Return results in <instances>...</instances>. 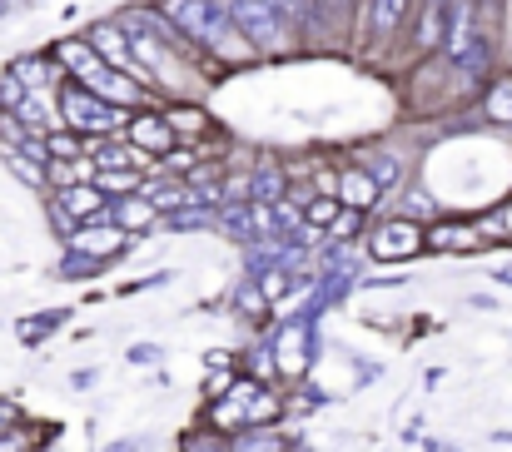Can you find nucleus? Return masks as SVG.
<instances>
[{
  "mask_svg": "<svg viewBox=\"0 0 512 452\" xmlns=\"http://www.w3.org/2000/svg\"><path fill=\"white\" fill-rule=\"evenodd\" d=\"M60 115H65L70 130H80V135H90V140H100V135H125V125H130V110L110 105L105 95H95V90L80 85V80H65V85H60Z\"/></svg>",
  "mask_w": 512,
  "mask_h": 452,
  "instance_id": "obj_1",
  "label": "nucleus"
},
{
  "mask_svg": "<svg viewBox=\"0 0 512 452\" xmlns=\"http://www.w3.org/2000/svg\"><path fill=\"white\" fill-rule=\"evenodd\" d=\"M269 343H274V358H279V378L294 388V383H304V378L314 373V363H319V318H309V313L299 308L294 318H284V323L269 333Z\"/></svg>",
  "mask_w": 512,
  "mask_h": 452,
  "instance_id": "obj_2",
  "label": "nucleus"
},
{
  "mask_svg": "<svg viewBox=\"0 0 512 452\" xmlns=\"http://www.w3.org/2000/svg\"><path fill=\"white\" fill-rule=\"evenodd\" d=\"M363 254L373 264H408V259H423L428 254V224L408 219V214H388L378 219L368 234H363Z\"/></svg>",
  "mask_w": 512,
  "mask_h": 452,
  "instance_id": "obj_3",
  "label": "nucleus"
},
{
  "mask_svg": "<svg viewBox=\"0 0 512 452\" xmlns=\"http://www.w3.org/2000/svg\"><path fill=\"white\" fill-rule=\"evenodd\" d=\"M229 10H234V25L244 30V40L254 45V55H284L294 45L289 25L279 20V10L269 0H229Z\"/></svg>",
  "mask_w": 512,
  "mask_h": 452,
  "instance_id": "obj_4",
  "label": "nucleus"
},
{
  "mask_svg": "<svg viewBox=\"0 0 512 452\" xmlns=\"http://www.w3.org/2000/svg\"><path fill=\"white\" fill-rule=\"evenodd\" d=\"M483 249H493V244H488V234H483V224H478V219L443 214V219H433V224H428V254L473 259V254H483Z\"/></svg>",
  "mask_w": 512,
  "mask_h": 452,
  "instance_id": "obj_5",
  "label": "nucleus"
},
{
  "mask_svg": "<svg viewBox=\"0 0 512 452\" xmlns=\"http://www.w3.org/2000/svg\"><path fill=\"white\" fill-rule=\"evenodd\" d=\"M140 244V234H130V229H120L115 219H90V224H80L70 239H65V249H80V254H95L100 264H120L130 249Z\"/></svg>",
  "mask_w": 512,
  "mask_h": 452,
  "instance_id": "obj_6",
  "label": "nucleus"
},
{
  "mask_svg": "<svg viewBox=\"0 0 512 452\" xmlns=\"http://www.w3.org/2000/svg\"><path fill=\"white\" fill-rule=\"evenodd\" d=\"M125 140H130L135 150L155 154V159H165L170 150H179V135H174L165 105H145V110H135L130 125H125Z\"/></svg>",
  "mask_w": 512,
  "mask_h": 452,
  "instance_id": "obj_7",
  "label": "nucleus"
},
{
  "mask_svg": "<svg viewBox=\"0 0 512 452\" xmlns=\"http://www.w3.org/2000/svg\"><path fill=\"white\" fill-rule=\"evenodd\" d=\"M165 115H170L179 145H209V135H219V120L194 100H165Z\"/></svg>",
  "mask_w": 512,
  "mask_h": 452,
  "instance_id": "obj_8",
  "label": "nucleus"
},
{
  "mask_svg": "<svg viewBox=\"0 0 512 452\" xmlns=\"http://www.w3.org/2000/svg\"><path fill=\"white\" fill-rule=\"evenodd\" d=\"M413 15V0H363V35L373 40V45H388L398 30H403V20Z\"/></svg>",
  "mask_w": 512,
  "mask_h": 452,
  "instance_id": "obj_9",
  "label": "nucleus"
},
{
  "mask_svg": "<svg viewBox=\"0 0 512 452\" xmlns=\"http://www.w3.org/2000/svg\"><path fill=\"white\" fill-rule=\"evenodd\" d=\"M110 219L120 224V229H130V234H150V229H160V219H165V209L145 194V189H135V194H125V199H115L110 204Z\"/></svg>",
  "mask_w": 512,
  "mask_h": 452,
  "instance_id": "obj_10",
  "label": "nucleus"
},
{
  "mask_svg": "<svg viewBox=\"0 0 512 452\" xmlns=\"http://www.w3.org/2000/svg\"><path fill=\"white\" fill-rule=\"evenodd\" d=\"M339 199L348 204V209L373 214V209L383 204V184L373 179V169H368V164H343L339 169Z\"/></svg>",
  "mask_w": 512,
  "mask_h": 452,
  "instance_id": "obj_11",
  "label": "nucleus"
},
{
  "mask_svg": "<svg viewBox=\"0 0 512 452\" xmlns=\"http://www.w3.org/2000/svg\"><path fill=\"white\" fill-rule=\"evenodd\" d=\"M10 75H15L25 90H60V85L70 80L50 50H35V55H20V60H10Z\"/></svg>",
  "mask_w": 512,
  "mask_h": 452,
  "instance_id": "obj_12",
  "label": "nucleus"
},
{
  "mask_svg": "<svg viewBox=\"0 0 512 452\" xmlns=\"http://www.w3.org/2000/svg\"><path fill=\"white\" fill-rule=\"evenodd\" d=\"M234 452H299V433L289 423H264V428H239L229 433Z\"/></svg>",
  "mask_w": 512,
  "mask_h": 452,
  "instance_id": "obj_13",
  "label": "nucleus"
},
{
  "mask_svg": "<svg viewBox=\"0 0 512 452\" xmlns=\"http://www.w3.org/2000/svg\"><path fill=\"white\" fill-rule=\"evenodd\" d=\"M234 313L249 323V333L269 328V318H274V303H269V294L259 289V279H254V274H244V279L234 284Z\"/></svg>",
  "mask_w": 512,
  "mask_h": 452,
  "instance_id": "obj_14",
  "label": "nucleus"
},
{
  "mask_svg": "<svg viewBox=\"0 0 512 452\" xmlns=\"http://www.w3.org/2000/svg\"><path fill=\"white\" fill-rule=\"evenodd\" d=\"M160 229H170V234H199V229H219V209H214V204H199V199H189V204H179V209H170V214L160 219Z\"/></svg>",
  "mask_w": 512,
  "mask_h": 452,
  "instance_id": "obj_15",
  "label": "nucleus"
},
{
  "mask_svg": "<svg viewBox=\"0 0 512 452\" xmlns=\"http://www.w3.org/2000/svg\"><path fill=\"white\" fill-rule=\"evenodd\" d=\"M45 443H55V423L20 418L10 433H0V452H45Z\"/></svg>",
  "mask_w": 512,
  "mask_h": 452,
  "instance_id": "obj_16",
  "label": "nucleus"
},
{
  "mask_svg": "<svg viewBox=\"0 0 512 452\" xmlns=\"http://www.w3.org/2000/svg\"><path fill=\"white\" fill-rule=\"evenodd\" d=\"M478 110L488 125H512V75H493L478 95Z\"/></svg>",
  "mask_w": 512,
  "mask_h": 452,
  "instance_id": "obj_17",
  "label": "nucleus"
},
{
  "mask_svg": "<svg viewBox=\"0 0 512 452\" xmlns=\"http://www.w3.org/2000/svg\"><path fill=\"white\" fill-rule=\"evenodd\" d=\"M70 323V308H45V313H30V318H20L15 323V333H20V343L25 348H40L55 328H65Z\"/></svg>",
  "mask_w": 512,
  "mask_h": 452,
  "instance_id": "obj_18",
  "label": "nucleus"
},
{
  "mask_svg": "<svg viewBox=\"0 0 512 452\" xmlns=\"http://www.w3.org/2000/svg\"><path fill=\"white\" fill-rule=\"evenodd\" d=\"M110 264H100L95 254H80V249H65L60 254V264H55V279L60 284H90V279H100Z\"/></svg>",
  "mask_w": 512,
  "mask_h": 452,
  "instance_id": "obj_19",
  "label": "nucleus"
},
{
  "mask_svg": "<svg viewBox=\"0 0 512 452\" xmlns=\"http://www.w3.org/2000/svg\"><path fill=\"white\" fill-rule=\"evenodd\" d=\"M239 368H244L249 378H259V383H284V378H279V358H274V343H269V338H259L249 353H239Z\"/></svg>",
  "mask_w": 512,
  "mask_h": 452,
  "instance_id": "obj_20",
  "label": "nucleus"
},
{
  "mask_svg": "<svg viewBox=\"0 0 512 452\" xmlns=\"http://www.w3.org/2000/svg\"><path fill=\"white\" fill-rule=\"evenodd\" d=\"M5 169L25 184V189H50V164L45 159H30L20 150H5Z\"/></svg>",
  "mask_w": 512,
  "mask_h": 452,
  "instance_id": "obj_21",
  "label": "nucleus"
},
{
  "mask_svg": "<svg viewBox=\"0 0 512 452\" xmlns=\"http://www.w3.org/2000/svg\"><path fill=\"white\" fill-rule=\"evenodd\" d=\"M398 214H408V219H418V224H433V219H443V214H438V199H433L423 184H408V189H398Z\"/></svg>",
  "mask_w": 512,
  "mask_h": 452,
  "instance_id": "obj_22",
  "label": "nucleus"
},
{
  "mask_svg": "<svg viewBox=\"0 0 512 452\" xmlns=\"http://www.w3.org/2000/svg\"><path fill=\"white\" fill-rule=\"evenodd\" d=\"M179 452H234V438H229L224 428L199 423V428H189V433L179 438Z\"/></svg>",
  "mask_w": 512,
  "mask_h": 452,
  "instance_id": "obj_23",
  "label": "nucleus"
},
{
  "mask_svg": "<svg viewBox=\"0 0 512 452\" xmlns=\"http://www.w3.org/2000/svg\"><path fill=\"white\" fill-rule=\"evenodd\" d=\"M95 184H100L110 199H125V194L145 189V169H100V174H95Z\"/></svg>",
  "mask_w": 512,
  "mask_h": 452,
  "instance_id": "obj_24",
  "label": "nucleus"
},
{
  "mask_svg": "<svg viewBox=\"0 0 512 452\" xmlns=\"http://www.w3.org/2000/svg\"><path fill=\"white\" fill-rule=\"evenodd\" d=\"M363 224H368V214L343 204V214L334 219V224H329V229H324V234H329V244H363V234H368Z\"/></svg>",
  "mask_w": 512,
  "mask_h": 452,
  "instance_id": "obj_25",
  "label": "nucleus"
},
{
  "mask_svg": "<svg viewBox=\"0 0 512 452\" xmlns=\"http://www.w3.org/2000/svg\"><path fill=\"white\" fill-rule=\"evenodd\" d=\"M363 164L373 169V179H378L383 189H398V184H403V164H398V154L393 150H368Z\"/></svg>",
  "mask_w": 512,
  "mask_h": 452,
  "instance_id": "obj_26",
  "label": "nucleus"
},
{
  "mask_svg": "<svg viewBox=\"0 0 512 452\" xmlns=\"http://www.w3.org/2000/svg\"><path fill=\"white\" fill-rule=\"evenodd\" d=\"M339 214H343V199H339V194H314V199L304 204V224H314V229H329Z\"/></svg>",
  "mask_w": 512,
  "mask_h": 452,
  "instance_id": "obj_27",
  "label": "nucleus"
},
{
  "mask_svg": "<svg viewBox=\"0 0 512 452\" xmlns=\"http://www.w3.org/2000/svg\"><path fill=\"white\" fill-rule=\"evenodd\" d=\"M125 358H130L135 368H160V363H165V348H160V343H135V348H125Z\"/></svg>",
  "mask_w": 512,
  "mask_h": 452,
  "instance_id": "obj_28",
  "label": "nucleus"
},
{
  "mask_svg": "<svg viewBox=\"0 0 512 452\" xmlns=\"http://www.w3.org/2000/svg\"><path fill=\"white\" fill-rule=\"evenodd\" d=\"M25 95H30V90L5 70V75H0V110H20V105H25Z\"/></svg>",
  "mask_w": 512,
  "mask_h": 452,
  "instance_id": "obj_29",
  "label": "nucleus"
},
{
  "mask_svg": "<svg viewBox=\"0 0 512 452\" xmlns=\"http://www.w3.org/2000/svg\"><path fill=\"white\" fill-rule=\"evenodd\" d=\"M358 284H363V289H403L408 274H363Z\"/></svg>",
  "mask_w": 512,
  "mask_h": 452,
  "instance_id": "obj_30",
  "label": "nucleus"
},
{
  "mask_svg": "<svg viewBox=\"0 0 512 452\" xmlns=\"http://www.w3.org/2000/svg\"><path fill=\"white\" fill-rule=\"evenodd\" d=\"M95 383H100V373H95V368H75V373H70V388H75V393H90Z\"/></svg>",
  "mask_w": 512,
  "mask_h": 452,
  "instance_id": "obj_31",
  "label": "nucleus"
},
{
  "mask_svg": "<svg viewBox=\"0 0 512 452\" xmlns=\"http://www.w3.org/2000/svg\"><path fill=\"white\" fill-rule=\"evenodd\" d=\"M20 423V403L15 398H0V433H10Z\"/></svg>",
  "mask_w": 512,
  "mask_h": 452,
  "instance_id": "obj_32",
  "label": "nucleus"
},
{
  "mask_svg": "<svg viewBox=\"0 0 512 452\" xmlns=\"http://www.w3.org/2000/svg\"><path fill=\"white\" fill-rule=\"evenodd\" d=\"M140 448H145V443H135V438H120V443H110L105 452H140Z\"/></svg>",
  "mask_w": 512,
  "mask_h": 452,
  "instance_id": "obj_33",
  "label": "nucleus"
},
{
  "mask_svg": "<svg viewBox=\"0 0 512 452\" xmlns=\"http://www.w3.org/2000/svg\"><path fill=\"white\" fill-rule=\"evenodd\" d=\"M498 214H503V229H508V244H512V199L508 204H498Z\"/></svg>",
  "mask_w": 512,
  "mask_h": 452,
  "instance_id": "obj_34",
  "label": "nucleus"
}]
</instances>
